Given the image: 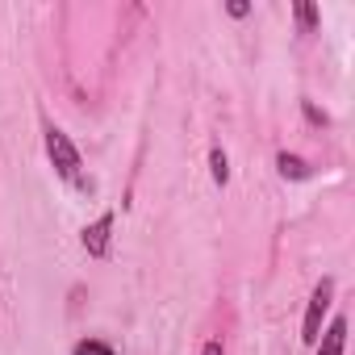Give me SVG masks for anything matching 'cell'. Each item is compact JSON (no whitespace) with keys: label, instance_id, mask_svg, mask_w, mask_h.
<instances>
[{"label":"cell","instance_id":"cell-1","mask_svg":"<svg viewBox=\"0 0 355 355\" xmlns=\"http://www.w3.org/2000/svg\"><path fill=\"white\" fill-rule=\"evenodd\" d=\"M42 138H46V155H51V163H55V171L63 175V180L67 184H76L80 193H92V180H84V159H80V150L71 146V138L59 130V125H42Z\"/></svg>","mask_w":355,"mask_h":355},{"label":"cell","instance_id":"cell-5","mask_svg":"<svg viewBox=\"0 0 355 355\" xmlns=\"http://www.w3.org/2000/svg\"><path fill=\"white\" fill-rule=\"evenodd\" d=\"M343 343H347V318H334L326 338H322V351L318 355H343Z\"/></svg>","mask_w":355,"mask_h":355},{"label":"cell","instance_id":"cell-8","mask_svg":"<svg viewBox=\"0 0 355 355\" xmlns=\"http://www.w3.org/2000/svg\"><path fill=\"white\" fill-rule=\"evenodd\" d=\"M71 355H117L109 343H101V338H80L76 347H71Z\"/></svg>","mask_w":355,"mask_h":355},{"label":"cell","instance_id":"cell-3","mask_svg":"<svg viewBox=\"0 0 355 355\" xmlns=\"http://www.w3.org/2000/svg\"><path fill=\"white\" fill-rule=\"evenodd\" d=\"M109 239H113V214H101L92 226H84V251L92 259H105L109 255Z\"/></svg>","mask_w":355,"mask_h":355},{"label":"cell","instance_id":"cell-10","mask_svg":"<svg viewBox=\"0 0 355 355\" xmlns=\"http://www.w3.org/2000/svg\"><path fill=\"white\" fill-rule=\"evenodd\" d=\"M226 13H230V17H247V13H251V5H247V0H230Z\"/></svg>","mask_w":355,"mask_h":355},{"label":"cell","instance_id":"cell-9","mask_svg":"<svg viewBox=\"0 0 355 355\" xmlns=\"http://www.w3.org/2000/svg\"><path fill=\"white\" fill-rule=\"evenodd\" d=\"M301 113H305V117H309L313 125H326V121H330V117H326V113H322V109H318L313 101H301Z\"/></svg>","mask_w":355,"mask_h":355},{"label":"cell","instance_id":"cell-7","mask_svg":"<svg viewBox=\"0 0 355 355\" xmlns=\"http://www.w3.org/2000/svg\"><path fill=\"white\" fill-rule=\"evenodd\" d=\"M293 13H297V21H301V30H313V26L322 21V13H318V5H309V0H297V5H293Z\"/></svg>","mask_w":355,"mask_h":355},{"label":"cell","instance_id":"cell-6","mask_svg":"<svg viewBox=\"0 0 355 355\" xmlns=\"http://www.w3.org/2000/svg\"><path fill=\"white\" fill-rule=\"evenodd\" d=\"M209 175H214V184H230V159L222 146H209Z\"/></svg>","mask_w":355,"mask_h":355},{"label":"cell","instance_id":"cell-4","mask_svg":"<svg viewBox=\"0 0 355 355\" xmlns=\"http://www.w3.org/2000/svg\"><path fill=\"white\" fill-rule=\"evenodd\" d=\"M276 171L284 175V180H309V163L301 155H288V150L276 155Z\"/></svg>","mask_w":355,"mask_h":355},{"label":"cell","instance_id":"cell-2","mask_svg":"<svg viewBox=\"0 0 355 355\" xmlns=\"http://www.w3.org/2000/svg\"><path fill=\"white\" fill-rule=\"evenodd\" d=\"M330 297H334V280L326 276V280L313 288V297H309V309H305V330H301V338H305L309 347L322 338V318H326V309H330Z\"/></svg>","mask_w":355,"mask_h":355},{"label":"cell","instance_id":"cell-11","mask_svg":"<svg viewBox=\"0 0 355 355\" xmlns=\"http://www.w3.org/2000/svg\"><path fill=\"white\" fill-rule=\"evenodd\" d=\"M201 355H226V347H222V338H209V343L201 347Z\"/></svg>","mask_w":355,"mask_h":355}]
</instances>
